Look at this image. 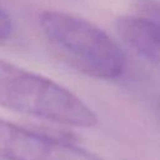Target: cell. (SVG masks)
I'll return each instance as SVG.
<instances>
[{
	"label": "cell",
	"instance_id": "1",
	"mask_svg": "<svg viewBox=\"0 0 160 160\" xmlns=\"http://www.w3.org/2000/svg\"><path fill=\"white\" fill-rule=\"evenodd\" d=\"M0 106L48 121L92 128L96 112L56 81L0 59Z\"/></svg>",
	"mask_w": 160,
	"mask_h": 160
},
{
	"label": "cell",
	"instance_id": "2",
	"mask_svg": "<svg viewBox=\"0 0 160 160\" xmlns=\"http://www.w3.org/2000/svg\"><path fill=\"white\" fill-rule=\"evenodd\" d=\"M46 39L81 72L110 80L122 75L125 56L99 26L72 14L44 11L39 16Z\"/></svg>",
	"mask_w": 160,
	"mask_h": 160
},
{
	"label": "cell",
	"instance_id": "3",
	"mask_svg": "<svg viewBox=\"0 0 160 160\" xmlns=\"http://www.w3.org/2000/svg\"><path fill=\"white\" fill-rule=\"evenodd\" d=\"M0 158L4 160H104L69 141L31 131L1 118Z\"/></svg>",
	"mask_w": 160,
	"mask_h": 160
},
{
	"label": "cell",
	"instance_id": "4",
	"mask_svg": "<svg viewBox=\"0 0 160 160\" xmlns=\"http://www.w3.org/2000/svg\"><path fill=\"white\" fill-rule=\"evenodd\" d=\"M116 31L125 44L149 61L160 65V25L145 15H124L116 20Z\"/></svg>",
	"mask_w": 160,
	"mask_h": 160
},
{
	"label": "cell",
	"instance_id": "5",
	"mask_svg": "<svg viewBox=\"0 0 160 160\" xmlns=\"http://www.w3.org/2000/svg\"><path fill=\"white\" fill-rule=\"evenodd\" d=\"M139 5L142 15L152 19L160 25V0H141Z\"/></svg>",
	"mask_w": 160,
	"mask_h": 160
},
{
	"label": "cell",
	"instance_id": "6",
	"mask_svg": "<svg viewBox=\"0 0 160 160\" xmlns=\"http://www.w3.org/2000/svg\"><path fill=\"white\" fill-rule=\"evenodd\" d=\"M14 32V24L10 15L0 6V44L11 38Z\"/></svg>",
	"mask_w": 160,
	"mask_h": 160
},
{
	"label": "cell",
	"instance_id": "7",
	"mask_svg": "<svg viewBox=\"0 0 160 160\" xmlns=\"http://www.w3.org/2000/svg\"><path fill=\"white\" fill-rule=\"evenodd\" d=\"M158 109H159V115H160V100H159V106H158Z\"/></svg>",
	"mask_w": 160,
	"mask_h": 160
}]
</instances>
